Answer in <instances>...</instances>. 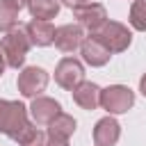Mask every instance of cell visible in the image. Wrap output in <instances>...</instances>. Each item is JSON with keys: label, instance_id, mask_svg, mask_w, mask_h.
Wrapping results in <instances>:
<instances>
[{"label": "cell", "instance_id": "9a60e30c", "mask_svg": "<svg viewBox=\"0 0 146 146\" xmlns=\"http://www.w3.org/2000/svg\"><path fill=\"white\" fill-rule=\"evenodd\" d=\"M30 11L39 21H50V18L57 16L59 2L57 0H30Z\"/></svg>", "mask_w": 146, "mask_h": 146}, {"label": "cell", "instance_id": "8992f818", "mask_svg": "<svg viewBox=\"0 0 146 146\" xmlns=\"http://www.w3.org/2000/svg\"><path fill=\"white\" fill-rule=\"evenodd\" d=\"M48 84V73L39 66H27L18 75V91L23 96H39Z\"/></svg>", "mask_w": 146, "mask_h": 146}, {"label": "cell", "instance_id": "ffe728a7", "mask_svg": "<svg viewBox=\"0 0 146 146\" xmlns=\"http://www.w3.org/2000/svg\"><path fill=\"white\" fill-rule=\"evenodd\" d=\"M7 2H11L14 7H18V9H23L25 5H30V0H7Z\"/></svg>", "mask_w": 146, "mask_h": 146}, {"label": "cell", "instance_id": "3957f363", "mask_svg": "<svg viewBox=\"0 0 146 146\" xmlns=\"http://www.w3.org/2000/svg\"><path fill=\"white\" fill-rule=\"evenodd\" d=\"M94 36H96L110 52H121V50H125V48L130 46V32H128V27L121 25V23H114V21L105 23Z\"/></svg>", "mask_w": 146, "mask_h": 146}, {"label": "cell", "instance_id": "7c38bea8", "mask_svg": "<svg viewBox=\"0 0 146 146\" xmlns=\"http://www.w3.org/2000/svg\"><path fill=\"white\" fill-rule=\"evenodd\" d=\"M80 48H82V57H84V62L91 64V66H103V64H107V59H110V55H112V52H110L96 36L84 39Z\"/></svg>", "mask_w": 146, "mask_h": 146}, {"label": "cell", "instance_id": "44dd1931", "mask_svg": "<svg viewBox=\"0 0 146 146\" xmlns=\"http://www.w3.org/2000/svg\"><path fill=\"white\" fill-rule=\"evenodd\" d=\"M48 146H66V141H64V139H52V137H50Z\"/></svg>", "mask_w": 146, "mask_h": 146}, {"label": "cell", "instance_id": "e0dca14e", "mask_svg": "<svg viewBox=\"0 0 146 146\" xmlns=\"http://www.w3.org/2000/svg\"><path fill=\"white\" fill-rule=\"evenodd\" d=\"M130 23L135 30H146V0H135L130 9Z\"/></svg>", "mask_w": 146, "mask_h": 146}, {"label": "cell", "instance_id": "603a6c76", "mask_svg": "<svg viewBox=\"0 0 146 146\" xmlns=\"http://www.w3.org/2000/svg\"><path fill=\"white\" fill-rule=\"evenodd\" d=\"M2 71H5V59H2V55H0V75H2Z\"/></svg>", "mask_w": 146, "mask_h": 146}, {"label": "cell", "instance_id": "52a82bcc", "mask_svg": "<svg viewBox=\"0 0 146 146\" xmlns=\"http://www.w3.org/2000/svg\"><path fill=\"white\" fill-rule=\"evenodd\" d=\"M75 18L80 23V27L89 30L91 34H96L105 23H107V14H105V7L103 5H96V2H89L80 9H75Z\"/></svg>", "mask_w": 146, "mask_h": 146}, {"label": "cell", "instance_id": "ba28073f", "mask_svg": "<svg viewBox=\"0 0 146 146\" xmlns=\"http://www.w3.org/2000/svg\"><path fill=\"white\" fill-rule=\"evenodd\" d=\"M82 27L80 25H62L55 30V46L62 52H73L82 46Z\"/></svg>", "mask_w": 146, "mask_h": 146}, {"label": "cell", "instance_id": "2e32d148", "mask_svg": "<svg viewBox=\"0 0 146 146\" xmlns=\"http://www.w3.org/2000/svg\"><path fill=\"white\" fill-rule=\"evenodd\" d=\"M18 7H14L7 0H0V32H9L18 23Z\"/></svg>", "mask_w": 146, "mask_h": 146}, {"label": "cell", "instance_id": "6da1fadb", "mask_svg": "<svg viewBox=\"0 0 146 146\" xmlns=\"http://www.w3.org/2000/svg\"><path fill=\"white\" fill-rule=\"evenodd\" d=\"M0 132L18 144H25L36 132V128H32V123L27 121V110L21 103L0 98Z\"/></svg>", "mask_w": 146, "mask_h": 146}, {"label": "cell", "instance_id": "5b68a950", "mask_svg": "<svg viewBox=\"0 0 146 146\" xmlns=\"http://www.w3.org/2000/svg\"><path fill=\"white\" fill-rule=\"evenodd\" d=\"M82 78H84V68H82V64H80L78 59H73V57H64V59L57 64L55 80H57L59 87L73 91V89L82 82Z\"/></svg>", "mask_w": 146, "mask_h": 146}, {"label": "cell", "instance_id": "277c9868", "mask_svg": "<svg viewBox=\"0 0 146 146\" xmlns=\"http://www.w3.org/2000/svg\"><path fill=\"white\" fill-rule=\"evenodd\" d=\"M135 103V94L123 87V84H114V87H107L100 91V105L110 112V114H121V112H128Z\"/></svg>", "mask_w": 146, "mask_h": 146}, {"label": "cell", "instance_id": "9c48e42d", "mask_svg": "<svg viewBox=\"0 0 146 146\" xmlns=\"http://www.w3.org/2000/svg\"><path fill=\"white\" fill-rule=\"evenodd\" d=\"M30 112H32L36 125H50V123L55 121V116L62 114V112H59V103H55L52 98H46V96L34 98Z\"/></svg>", "mask_w": 146, "mask_h": 146}, {"label": "cell", "instance_id": "7402d4cb", "mask_svg": "<svg viewBox=\"0 0 146 146\" xmlns=\"http://www.w3.org/2000/svg\"><path fill=\"white\" fill-rule=\"evenodd\" d=\"M139 89H141V94H144V96H146V75H144V78H141V82H139Z\"/></svg>", "mask_w": 146, "mask_h": 146}, {"label": "cell", "instance_id": "8fae6325", "mask_svg": "<svg viewBox=\"0 0 146 146\" xmlns=\"http://www.w3.org/2000/svg\"><path fill=\"white\" fill-rule=\"evenodd\" d=\"M119 135H121L119 123L114 119H110V116L100 119L96 123V128H94V141H96V146H114L119 141Z\"/></svg>", "mask_w": 146, "mask_h": 146}, {"label": "cell", "instance_id": "d6986e66", "mask_svg": "<svg viewBox=\"0 0 146 146\" xmlns=\"http://www.w3.org/2000/svg\"><path fill=\"white\" fill-rule=\"evenodd\" d=\"M66 7H71V9H80V7H84V5H89L91 0H62Z\"/></svg>", "mask_w": 146, "mask_h": 146}, {"label": "cell", "instance_id": "5bb4252c", "mask_svg": "<svg viewBox=\"0 0 146 146\" xmlns=\"http://www.w3.org/2000/svg\"><path fill=\"white\" fill-rule=\"evenodd\" d=\"M73 130H75L73 116L59 114V116H55V121L48 125V137H52V139H64V141H66V139L73 135Z\"/></svg>", "mask_w": 146, "mask_h": 146}, {"label": "cell", "instance_id": "ac0fdd59", "mask_svg": "<svg viewBox=\"0 0 146 146\" xmlns=\"http://www.w3.org/2000/svg\"><path fill=\"white\" fill-rule=\"evenodd\" d=\"M21 146H48V139H46V132H41V130H36L25 144H21Z\"/></svg>", "mask_w": 146, "mask_h": 146}, {"label": "cell", "instance_id": "4fadbf2b", "mask_svg": "<svg viewBox=\"0 0 146 146\" xmlns=\"http://www.w3.org/2000/svg\"><path fill=\"white\" fill-rule=\"evenodd\" d=\"M73 100L84 110H96L100 105V89L94 82H80L73 89Z\"/></svg>", "mask_w": 146, "mask_h": 146}, {"label": "cell", "instance_id": "7a4b0ae2", "mask_svg": "<svg viewBox=\"0 0 146 146\" xmlns=\"http://www.w3.org/2000/svg\"><path fill=\"white\" fill-rule=\"evenodd\" d=\"M30 46H32V41H30V36L25 34V30H11V32H7V34L2 36V41H0V55H2V59H5L7 66L18 68V66L23 64Z\"/></svg>", "mask_w": 146, "mask_h": 146}, {"label": "cell", "instance_id": "30bf717a", "mask_svg": "<svg viewBox=\"0 0 146 146\" xmlns=\"http://www.w3.org/2000/svg\"><path fill=\"white\" fill-rule=\"evenodd\" d=\"M23 30H25V34L30 36V41H32L34 46H48V43L55 41V27H52L50 21H39V18H34V21H30Z\"/></svg>", "mask_w": 146, "mask_h": 146}]
</instances>
